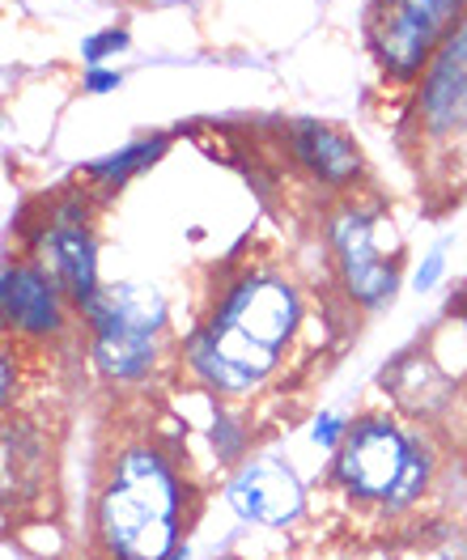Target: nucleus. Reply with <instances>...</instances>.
<instances>
[{"label": "nucleus", "instance_id": "nucleus-1", "mask_svg": "<svg viewBox=\"0 0 467 560\" xmlns=\"http://www.w3.org/2000/svg\"><path fill=\"white\" fill-rule=\"evenodd\" d=\"M179 476L149 438L110 446L90 510L98 560H166L179 539Z\"/></svg>", "mask_w": 467, "mask_h": 560}, {"label": "nucleus", "instance_id": "nucleus-2", "mask_svg": "<svg viewBox=\"0 0 467 560\" xmlns=\"http://www.w3.org/2000/svg\"><path fill=\"white\" fill-rule=\"evenodd\" d=\"M467 0H370L365 43L378 69L396 81H412L433 65L442 43L459 31Z\"/></svg>", "mask_w": 467, "mask_h": 560}, {"label": "nucleus", "instance_id": "nucleus-3", "mask_svg": "<svg viewBox=\"0 0 467 560\" xmlns=\"http://www.w3.org/2000/svg\"><path fill=\"white\" fill-rule=\"evenodd\" d=\"M90 331H94V357L107 378H141L153 365V340L162 327V302L137 289V284H115L98 289L94 302L85 306Z\"/></svg>", "mask_w": 467, "mask_h": 560}, {"label": "nucleus", "instance_id": "nucleus-4", "mask_svg": "<svg viewBox=\"0 0 467 560\" xmlns=\"http://www.w3.org/2000/svg\"><path fill=\"white\" fill-rule=\"evenodd\" d=\"M417 128L442 158L467 149V18L433 56L430 77L417 98Z\"/></svg>", "mask_w": 467, "mask_h": 560}, {"label": "nucleus", "instance_id": "nucleus-5", "mask_svg": "<svg viewBox=\"0 0 467 560\" xmlns=\"http://www.w3.org/2000/svg\"><path fill=\"white\" fill-rule=\"evenodd\" d=\"M331 255L349 298L361 306H383L396 293V264L378 246V221L361 209H340L331 221Z\"/></svg>", "mask_w": 467, "mask_h": 560}, {"label": "nucleus", "instance_id": "nucleus-6", "mask_svg": "<svg viewBox=\"0 0 467 560\" xmlns=\"http://www.w3.org/2000/svg\"><path fill=\"white\" fill-rule=\"evenodd\" d=\"M408 463H412V446L399 438V429L374 417L349 429L340 458H336V476L358 497H383L387 501Z\"/></svg>", "mask_w": 467, "mask_h": 560}, {"label": "nucleus", "instance_id": "nucleus-7", "mask_svg": "<svg viewBox=\"0 0 467 560\" xmlns=\"http://www.w3.org/2000/svg\"><path fill=\"white\" fill-rule=\"evenodd\" d=\"M297 293L289 289L281 277H247L230 289V298L221 302L217 318L238 327L243 336H252L255 345L281 352L289 345V336L297 331Z\"/></svg>", "mask_w": 467, "mask_h": 560}, {"label": "nucleus", "instance_id": "nucleus-8", "mask_svg": "<svg viewBox=\"0 0 467 560\" xmlns=\"http://www.w3.org/2000/svg\"><path fill=\"white\" fill-rule=\"evenodd\" d=\"M230 505L238 518L264 526H281L289 518H297L302 510V485L297 476L289 471L285 463H272V458H259L252 467H243L230 485Z\"/></svg>", "mask_w": 467, "mask_h": 560}, {"label": "nucleus", "instance_id": "nucleus-9", "mask_svg": "<svg viewBox=\"0 0 467 560\" xmlns=\"http://www.w3.org/2000/svg\"><path fill=\"white\" fill-rule=\"evenodd\" d=\"M0 298H4V323L13 331H26V336H51L60 331V293H56V280L38 268H4V284H0Z\"/></svg>", "mask_w": 467, "mask_h": 560}, {"label": "nucleus", "instance_id": "nucleus-10", "mask_svg": "<svg viewBox=\"0 0 467 560\" xmlns=\"http://www.w3.org/2000/svg\"><path fill=\"white\" fill-rule=\"evenodd\" d=\"M47 255H51V277L72 293V302L85 311L98 293L94 284V234L85 225V217L77 212H60L47 230Z\"/></svg>", "mask_w": 467, "mask_h": 560}, {"label": "nucleus", "instance_id": "nucleus-11", "mask_svg": "<svg viewBox=\"0 0 467 560\" xmlns=\"http://www.w3.org/2000/svg\"><path fill=\"white\" fill-rule=\"evenodd\" d=\"M293 149L297 158L306 162L311 175H319L324 183H353L361 171V158L353 149V140L340 137L336 128H324V124H297L293 132Z\"/></svg>", "mask_w": 467, "mask_h": 560}, {"label": "nucleus", "instance_id": "nucleus-12", "mask_svg": "<svg viewBox=\"0 0 467 560\" xmlns=\"http://www.w3.org/2000/svg\"><path fill=\"white\" fill-rule=\"evenodd\" d=\"M162 153H166V140L162 137L137 140V144H128L124 153H115V158H107V162L90 166V175L103 178V183H124L128 175H137V171H144V166H153Z\"/></svg>", "mask_w": 467, "mask_h": 560}, {"label": "nucleus", "instance_id": "nucleus-13", "mask_svg": "<svg viewBox=\"0 0 467 560\" xmlns=\"http://www.w3.org/2000/svg\"><path fill=\"white\" fill-rule=\"evenodd\" d=\"M421 485H425V458L412 451V463L404 467V476H399L396 492H392L387 501H392V505H404V501H412V497L421 492Z\"/></svg>", "mask_w": 467, "mask_h": 560}, {"label": "nucleus", "instance_id": "nucleus-14", "mask_svg": "<svg viewBox=\"0 0 467 560\" xmlns=\"http://www.w3.org/2000/svg\"><path fill=\"white\" fill-rule=\"evenodd\" d=\"M128 47V35L124 31H107V35H94L90 43H85V60L90 65H98L103 56H110V51H124Z\"/></svg>", "mask_w": 467, "mask_h": 560}, {"label": "nucleus", "instance_id": "nucleus-15", "mask_svg": "<svg viewBox=\"0 0 467 560\" xmlns=\"http://www.w3.org/2000/svg\"><path fill=\"white\" fill-rule=\"evenodd\" d=\"M437 277H442V250H430V259L421 264V272H417V280H412V284L425 293V289H433V284H437Z\"/></svg>", "mask_w": 467, "mask_h": 560}, {"label": "nucleus", "instance_id": "nucleus-16", "mask_svg": "<svg viewBox=\"0 0 467 560\" xmlns=\"http://www.w3.org/2000/svg\"><path fill=\"white\" fill-rule=\"evenodd\" d=\"M336 438H340V420L336 417H324L315 424V442H319V446H336Z\"/></svg>", "mask_w": 467, "mask_h": 560}, {"label": "nucleus", "instance_id": "nucleus-17", "mask_svg": "<svg viewBox=\"0 0 467 560\" xmlns=\"http://www.w3.org/2000/svg\"><path fill=\"white\" fill-rule=\"evenodd\" d=\"M94 94H103V90H115L119 85V72H107V69H94L90 72V81H85Z\"/></svg>", "mask_w": 467, "mask_h": 560}]
</instances>
